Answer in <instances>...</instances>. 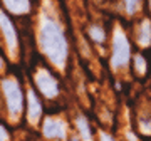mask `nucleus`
I'll return each mask as SVG.
<instances>
[{"label":"nucleus","instance_id":"1","mask_svg":"<svg viewBox=\"0 0 151 141\" xmlns=\"http://www.w3.org/2000/svg\"><path fill=\"white\" fill-rule=\"evenodd\" d=\"M39 47L50 62L57 67H62L67 60L69 44L65 34L57 22L45 20L39 30Z\"/></svg>","mask_w":151,"mask_h":141},{"label":"nucleus","instance_id":"2","mask_svg":"<svg viewBox=\"0 0 151 141\" xmlns=\"http://www.w3.org/2000/svg\"><path fill=\"white\" fill-rule=\"evenodd\" d=\"M2 92H4L7 113L10 114L12 119H17L24 111V92L20 82L15 77H7L2 81Z\"/></svg>","mask_w":151,"mask_h":141},{"label":"nucleus","instance_id":"3","mask_svg":"<svg viewBox=\"0 0 151 141\" xmlns=\"http://www.w3.org/2000/svg\"><path fill=\"white\" fill-rule=\"evenodd\" d=\"M34 86L37 89L39 96H42L44 99H57L60 94V82L57 79L50 67H40L35 72L34 77Z\"/></svg>","mask_w":151,"mask_h":141},{"label":"nucleus","instance_id":"4","mask_svg":"<svg viewBox=\"0 0 151 141\" xmlns=\"http://www.w3.org/2000/svg\"><path fill=\"white\" fill-rule=\"evenodd\" d=\"M129 60V44L128 39L123 32L114 34V42H113V62L114 67H124Z\"/></svg>","mask_w":151,"mask_h":141},{"label":"nucleus","instance_id":"5","mask_svg":"<svg viewBox=\"0 0 151 141\" xmlns=\"http://www.w3.org/2000/svg\"><path fill=\"white\" fill-rule=\"evenodd\" d=\"M0 32H2L4 39H5L7 47L12 52L17 50L19 44H20V35H19V30H17L15 24L12 22V19L7 14H4V12H0Z\"/></svg>","mask_w":151,"mask_h":141},{"label":"nucleus","instance_id":"6","mask_svg":"<svg viewBox=\"0 0 151 141\" xmlns=\"http://www.w3.org/2000/svg\"><path fill=\"white\" fill-rule=\"evenodd\" d=\"M42 135L45 140L62 141L65 138V123L59 118H47L42 123Z\"/></svg>","mask_w":151,"mask_h":141},{"label":"nucleus","instance_id":"7","mask_svg":"<svg viewBox=\"0 0 151 141\" xmlns=\"http://www.w3.org/2000/svg\"><path fill=\"white\" fill-rule=\"evenodd\" d=\"M42 111H44V106L40 98H39V92L30 89L27 92V119L32 124L39 123L40 118H42Z\"/></svg>","mask_w":151,"mask_h":141},{"label":"nucleus","instance_id":"8","mask_svg":"<svg viewBox=\"0 0 151 141\" xmlns=\"http://www.w3.org/2000/svg\"><path fill=\"white\" fill-rule=\"evenodd\" d=\"M4 2V7L10 14H15V15H24L30 10V2L29 0H2Z\"/></svg>","mask_w":151,"mask_h":141},{"label":"nucleus","instance_id":"9","mask_svg":"<svg viewBox=\"0 0 151 141\" xmlns=\"http://www.w3.org/2000/svg\"><path fill=\"white\" fill-rule=\"evenodd\" d=\"M151 40V24L148 20L143 22V27H141V37H139V42L141 45H148Z\"/></svg>","mask_w":151,"mask_h":141},{"label":"nucleus","instance_id":"10","mask_svg":"<svg viewBox=\"0 0 151 141\" xmlns=\"http://www.w3.org/2000/svg\"><path fill=\"white\" fill-rule=\"evenodd\" d=\"M87 34H89V37L94 40V42H104V39H106V34H104V30L101 27H97V25H92L89 30H87Z\"/></svg>","mask_w":151,"mask_h":141},{"label":"nucleus","instance_id":"11","mask_svg":"<svg viewBox=\"0 0 151 141\" xmlns=\"http://www.w3.org/2000/svg\"><path fill=\"white\" fill-rule=\"evenodd\" d=\"M124 4H126V10H128V14H134V12L138 10L139 0H124Z\"/></svg>","mask_w":151,"mask_h":141},{"label":"nucleus","instance_id":"12","mask_svg":"<svg viewBox=\"0 0 151 141\" xmlns=\"http://www.w3.org/2000/svg\"><path fill=\"white\" fill-rule=\"evenodd\" d=\"M134 62H136V69H138V72L139 74H143L145 72V59H143V55H136L134 57Z\"/></svg>","mask_w":151,"mask_h":141},{"label":"nucleus","instance_id":"13","mask_svg":"<svg viewBox=\"0 0 151 141\" xmlns=\"http://www.w3.org/2000/svg\"><path fill=\"white\" fill-rule=\"evenodd\" d=\"M0 141H9V133H7L5 126L0 124Z\"/></svg>","mask_w":151,"mask_h":141},{"label":"nucleus","instance_id":"14","mask_svg":"<svg viewBox=\"0 0 151 141\" xmlns=\"http://www.w3.org/2000/svg\"><path fill=\"white\" fill-rule=\"evenodd\" d=\"M101 141H113V138L108 135H101Z\"/></svg>","mask_w":151,"mask_h":141},{"label":"nucleus","instance_id":"15","mask_svg":"<svg viewBox=\"0 0 151 141\" xmlns=\"http://www.w3.org/2000/svg\"><path fill=\"white\" fill-rule=\"evenodd\" d=\"M2 67H4V57L0 55V69H2Z\"/></svg>","mask_w":151,"mask_h":141}]
</instances>
